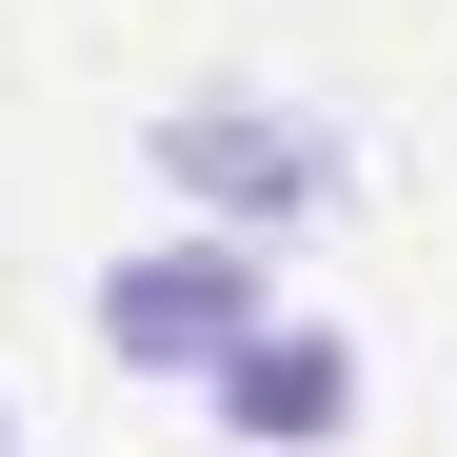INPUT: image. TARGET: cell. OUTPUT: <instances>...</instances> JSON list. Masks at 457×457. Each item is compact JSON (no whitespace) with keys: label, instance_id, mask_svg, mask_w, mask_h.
I'll return each mask as SVG.
<instances>
[{"label":"cell","instance_id":"obj_3","mask_svg":"<svg viewBox=\"0 0 457 457\" xmlns=\"http://www.w3.org/2000/svg\"><path fill=\"white\" fill-rule=\"evenodd\" d=\"M199 398H219L239 457H338V437H358V338L278 298V319H239V338L199 358Z\"/></svg>","mask_w":457,"mask_h":457},{"label":"cell","instance_id":"obj_4","mask_svg":"<svg viewBox=\"0 0 457 457\" xmlns=\"http://www.w3.org/2000/svg\"><path fill=\"white\" fill-rule=\"evenodd\" d=\"M0 457H21V378H0Z\"/></svg>","mask_w":457,"mask_h":457},{"label":"cell","instance_id":"obj_2","mask_svg":"<svg viewBox=\"0 0 457 457\" xmlns=\"http://www.w3.org/2000/svg\"><path fill=\"white\" fill-rule=\"evenodd\" d=\"M100 358L120 378H199L239 319H278V239H219V219H179V239H139V259H100Z\"/></svg>","mask_w":457,"mask_h":457},{"label":"cell","instance_id":"obj_1","mask_svg":"<svg viewBox=\"0 0 457 457\" xmlns=\"http://www.w3.org/2000/svg\"><path fill=\"white\" fill-rule=\"evenodd\" d=\"M139 160H160V199L219 219V239H319L338 179H358V139H338L319 100H239V80H199V100L139 120Z\"/></svg>","mask_w":457,"mask_h":457}]
</instances>
